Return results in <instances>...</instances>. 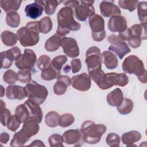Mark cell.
Wrapping results in <instances>:
<instances>
[{
  "mask_svg": "<svg viewBox=\"0 0 147 147\" xmlns=\"http://www.w3.org/2000/svg\"><path fill=\"white\" fill-rule=\"evenodd\" d=\"M122 70L129 74H134L138 80L146 83V70L143 61L136 55H130L126 57L122 64Z\"/></svg>",
  "mask_w": 147,
  "mask_h": 147,
  "instance_id": "cell-5",
  "label": "cell"
},
{
  "mask_svg": "<svg viewBox=\"0 0 147 147\" xmlns=\"http://www.w3.org/2000/svg\"><path fill=\"white\" fill-rule=\"evenodd\" d=\"M1 97H2L3 96V94H4V91H5V89L3 88V86H1Z\"/></svg>",
  "mask_w": 147,
  "mask_h": 147,
  "instance_id": "cell-55",
  "label": "cell"
},
{
  "mask_svg": "<svg viewBox=\"0 0 147 147\" xmlns=\"http://www.w3.org/2000/svg\"><path fill=\"white\" fill-rule=\"evenodd\" d=\"M24 90L25 96L38 105L43 103L48 95L47 88L34 80L27 83L24 87Z\"/></svg>",
  "mask_w": 147,
  "mask_h": 147,
  "instance_id": "cell-6",
  "label": "cell"
},
{
  "mask_svg": "<svg viewBox=\"0 0 147 147\" xmlns=\"http://www.w3.org/2000/svg\"><path fill=\"white\" fill-rule=\"evenodd\" d=\"M75 122V118L71 113L62 114L59 118V125L61 127H67L71 126Z\"/></svg>",
  "mask_w": 147,
  "mask_h": 147,
  "instance_id": "cell-40",
  "label": "cell"
},
{
  "mask_svg": "<svg viewBox=\"0 0 147 147\" xmlns=\"http://www.w3.org/2000/svg\"><path fill=\"white\" fill-rule=\"evenodd\" d=\"M127 21L121 16H115L110 17L108 22V28L112 32H122L126 28Z\"/></svg>",
  "mask_w": 147,
  "mask_h": 147,
  "instance_id": "cell-18",
  "label": "cell"
},
{
  "mask_svg": "<svg viewBox=\"0 0 147 147\" xmlns=\"http://www.w3.org/2000/svg\"><path fill=\"white\" fill-rule=\"evenodd\" d=\"M107 82L110 88L113 86L124 87L129 83V78L124 73L110 72L106 74Z\"/></svg>",
  "mask_w": 147,
  "mask_h": 147,
  "instance_id": "cell-17",
  "label": "cell"
},
{
  "mask_svg": "<svg viewBox=\"0 0 147 147\" xmlns=\"http://www.w3.org/2000/svg\"><path fill=\"white\" fill-rule=\"evenodd\" d=\"M10 136L7 133H2L0 135V141L2 144H6L9 140Z\"/></svg>",
  "mask_w": 147,
  "mask_h": 147,
  "instance_id": "cell-53",
  "label": "cell"
},
{
  "mask_svg": "<svg viewBox=\"0 0 147 147\" xmlns=\"http://www.w3.org/2000/svg\"><path fill=\"white\" fill-rule=\"evenodd\" d=\"M64 5L65 6L72 8H76L77 6H78L80 4V2L79 1H63Z\"/></svg>",
  "mask_w": 147,
  "mask_h": 147,
  "instance_id": "cell-52",
  "label": "cell"
},
{
  "mask_svg": "<svg viewBox=\"0 0 147 147\" xmlns=\"http://www.w3.org/2000/svg\"><path fill=\"white\" fill-rule=\"evenodd\" d=\"M88 22L92 39L97 42L103 41L106 37L105 21L103 17L95 13L89 18Z\"/></svg>",
  "mask_w": 147,
  "mask_h": 147,
  "instance_id": "cell-7",
  "label": "cell"
},
{
  "mask_svg": "<svg viewBox=\"0 0 147 147\" xmlns=\"http://www.w3.org/2000/svg\"><path fill=\"white\" fill-rule=\"evenodd\" d=\"M141 38L135 36H133L129 39V45L133 48H137L140 47L141 44Z\"/></svg>",
  "mask_w": 147,
  "mask_h": 147,
  "instance_id": "cell-49",
  "label": "cell"
},
{
  "mask_svg": "<svg viewBox=\"0 0 147 147\" xmlns=\"http://www.w3.org/2000/svg\"><path fill=\"white\" fill-rule=\"evenodd\" d=\"M29 146H45V144H44V142L39 140H34L33 141L30 145Z\"/></svg>",
  "mask_w": 147,
  "mask_h": 147,
  "instance_id": "cell-54",
  "label": "cell"
},
{
  "mask_svg": "<svg viewBox=\"0 0 147 147\" xmlns=\"http://www.w3.org/2000/svg\"><path fill=\"white\" fill-rule=\"evenodd\" d=\"M21 3V1L1 0L0 6L6 14H7L10 12H17L20 8Z\"/></svg>",
  "mask_w": 147,
  "mask_h": 147,
  "instance_id": "cell-28",
  "label": "cell"
},
{
  "mask_svg": "<svg viewBox=\"0 0 147 147\" xmlns=\"http://www.w3.org/2000/svg\"><path fill=\"white\" fill-rule=\"evenodd\" d=\"M57 80L53 86V92L58 95H63L65 93L67 87L71 84V79L66 75H60Z\"/></svg>",
  "mask_w": 147,
  "mask_h": 147,
  "instance_id": "cell-21",
  "label": "cell"
},
{
  "mask_svg": "<svg viewBox=\"0 0 147 147\" xmlns=\"http://www.w3.org/2000/svg\"><path fill=\"white\" fill-rule=\"evenodd\" d=\"M61 44V36L57 34H55L45 41L44 47L48 52H55L60 48Z\"/></svg>",
  "mask_w": 147,
  "mask_h": 147,
  "instance_id": "cell-27",
  "label": "cell"
},
{
  "mask_svg": "<svg viewBox=\"0 0 147 147\" xmlns=\"http://www.w3.org/2000/svg\"><path fill=\"white\" fill-rule=\"evenodd\" d=\"M80 4L75 9V16L80 21H85L95 14V9L93 6L94 1H80Z\"/></svg>",
  "mask_w": 147,
  "mask_h": 147,
  "instance_id": "cell-11",
  "label": "cell"
},
{
  "mask_svg": "<svg viewBox=\"0 0 147 147\" xmlns=\"http://www.w3.org/2000/svg\"><path fill=\"white\" fill-rule=\"evenodd\" d=\"M1 40L4 45L7 47H13L17 42V34L9 30H5L1 34Z\"/></svg>",
  "mask_w": 147,
  "mask_h": 147,
  "instance_id": "cell-29",
  "label": "cell"
},
{
  "mask_svg": "<svg viewBox=\"0 0 147 147\" xmlns=\"http://www.w3.org/2000/svg\"><path fill=\"white\" fill-rule=\"evenodd\" d=\"M67 61V57L65 55H59L55 57L52 61L51 65L56 70L60 71L63 65Z\"/></svg>",
  "mask_w": 147,
  "mask_h": 147,
  "instance_id": "cell-41",
  "label": "cell"
},
{
  "mask_svg": "<svg viewBox=\"0 0 147 147\" xmlns=\"http://www.w3.org/2000/svg\"><path fill=\"white\" fill-rule=\"evenodd\" d=\"M134 107V103L133 101L128 98H123L122 103L117 106L118 111L122 114L126 115L131 113Z\"/></svg>",
  "mask_w": 147,
  "mask_h": 147,
  "instance_id": "cell-34",
  "label": "cell"
},
{
  "mask_svg": "<svg viewBox=\"0 0 147 147\" xmlns=\"http://www.w3.org/2000/svg\"><path fill=\"white\" fill-rule=\"evenodd\" d=\"M85 62L87 64L88 72L101 69L102 59L100 49L97 47H90L86 53Z\"/></svg>",
  "mask_w": 147,
  "mask_h": 147,
  "instance_id": "cell-9",
  "label": "cell"
},
{
  "mask_svg": "<svg viewBox=\"0 0 147 147\" xmlns=\"http://www.w3.org/2000/svg\"><path fill=\"white\" fill-rule=\"evenodd\" d=\"M61 47L63 52L71 58H75L79 55V48L75 39L64 37L61 38Z\"/></svg>",
  "mask_w": 147,
  "mask_h": 147,
  "instance_id": "cell-14",
  "label": "cell"
},
{
  "mask_svg": "<svg viewBox=\"0 0 147 147\" xmlns=\"http://www.w3.org/2000/svg\"><path fill=\"white\" fill-rule=\"evenodd\" d=\"M43 6L44 1H34L33 3L26 5L25 8L26 16L32 19L40 17L44 10Z\"/></svg>",
  "mask_w": 147,
  "mask_h": 147,
  "instance_id": "cell-19",
  "label": "cell"
},
{
  "mask_svg": "<svg viewBox=\"0 0 147 147\" xmlns=\"http://www.w3.org/2000/svg\"><path fill=\"white\" fill-rule=\"evenodd\" d=\"M71 66L73 74L78 72L79 71H80L82 67V63L80 60L79 59L72 60L71 61Z\"/></svg>",
  "mask_w": 147,
  "mask_h": 147,
  "instance_id": "cell-50",
  "label": "cell"
},
{
  "mask_svg": "<svg viewBox=\"0 0 147 147\" xmlns=\"http://www.w3.org/2000/svg\"><path fill=\"white\" fill-rule=\"evenodd\" d=\"M38 21L29 22L25 26L17 31V36L21 45L24 47H33L39 41Z\"/></svg>",
  "mask_w": 147,
  "mask_h": 147,
  "instance_id": "cell-3",
  "label": "cell"
},
{
  "mask_svg": "<svg viewBox=\"0 0 147 147\" xmlns=\"http://www.w3.org/2000/svg\"><path fill=\"white\" fill-rule=\"evenodd\" d=\"M89 76L102 90H107L110 88L107 82L106 74L102 69H97L88 71Z\"/></svg>",
  "mask_w": 147,
  "mask_h": 147,
  "instance_id": "cell-20",
  "label": "cell"
},
{
  "mask_svg": "<svg viewBox=\"0 0 147 147\" xmlns=\"http://www.w3.org/2000/svg\"><path fill=\"white\" fill-rule=\"evenodd\" d=\"M123 41H128L129 39L132 36L131 32L129 28H127L123 32L119 33L118 36Z\"/></svg>",
  "mask_w": 147,
  "mask_h": 147,
  "instance_id": "cell-51",
  "label": "cell"
},
{
  "mask_svg": "<svg viewBox=\"0 0 147 147\" xmlns=\"http://www.w3.org/2000/svg\"><path fill=\"white\" fill-rule=\"evenodd\" d=\"M3 80L7 84H14L18 80L17 73L12 69L7 70L3 75Z\"/></svg>",
  "mask_w": 147,
  "mask_h": 147,
  "instance_id": "cell-42",
  "label": "cell"
},
{
  "mask_svg": "<svg viewBox=\"0 0 147 147\" xmlns=\"http://www.w3.org/2000/svg\"><path fill=\"white\" fill-rule=\"evenodd\" d=\"M57 28L56 34L60 36H65L70 31H77L81 28V25L74 18L73 10L71 7H61L57 14Z\"/></svg>",
  "mask_w": 147,
  "mask_h": 147,
  "instance_id": "cell-2",
  "label": "cell"
},
{
  "mask_svg": "<svg viewBox=\"0 0 147 147\" xmlns=\"http://www.w3.org/2000/svg\"><path fill=\"white\" fill-rule=\"evenodd\" d=\"M63 2V1L57 0H51V1H44V6L45 12L48 15H53L56 9V7L59 4Z\"/></svg>",
  "mask_w": 147,
  "mask_h": 147,
  "instance_id": "cell-38",
  "label": "cell"
},
{
  "mask_svg": "<svg viewBox=\"0 0 147 147\" xmlns=\"http://www.w3.org/2000/svg\"><path fill=\"white\" fill-rule=\"evenodd\" d=\"M114 1H103L100 3L99 9L100 14L105 17H111L115 16H121V11L119 7L115 5Z\"/></svg>",
  "mask_w": 147,
  "mask_h": 147,
  "instance_id": "cell-16",
  "label": "cell"
},
{
  "mask_svg": "<svg viewBox=\"0 0 147 147\" xmlns=\"http://www.w3.org/2000/svg\"><path fill=\"white\" fill-rule=\"evenodd\" d=\"M64 142L68 145L80 146L84 144L83 136L78 129H70L65 131L63 134Z\"/></svg>",
  "mask_w": 147,
  "mask_h": 147,
  "instance_id": "cell-15",
  "label": "cell"
},
{
  "mask_svg": "<svg viewBox=\"0 0 147 147\" xmlns=\"http://www.w3.org/2000/svg\"><path fill=\"white\" fill-rule=\"evenodd\" d=\"M120 140V137L118 134L114 133H111L107 136L106 138V142L109 146L115 147L118 146L119 145Z\"/></svg>",
  "mask_w": 147,
  "mask_h": 147,
  "instance_id": "cell-45",
  "label": "cell"
},
{
  "mask_svg": "<svg viewBox=\"0 0 147 147\" xmlns=\"http://www.w3.org/2000/svg\"><path fill=\"white\" fill-rule=\"evenodd\" d=\"M1 60V68L9 69L14 61H16L21 55V49L15 47L6 51L1 52L0 53Z\"/></svg>",
  "mask_w": 147,
  "mask_h": 147,
  "instance_id": "cell-12",
  "label": "cell"
},
{
  "mask_svg": "<svg viewBox=\"0 0 147 147\" xmlns=\"http://www.w3.org/2000/svg\"><path fill=\"white\" fill-rule=\"evenodd\" d=\"M102 59L105 67L109 69H114L118 66V59L115 54L110 51L102 52Z\"/></svg>",
  "mask_w": 147,
  "mask_h": 147,
  "instance_id": "cell-25",
  "label": "cell"
},
{
  "mask_svg": "<svg viewBox=\"0 0 147 147\" xmlns=\"http://www.w3.org/2000/svg\"><path fill=\"white\" fill-rule=\"evenodd\" d=\"M123 99V95L122 90L117 88L108 94L106 97V100L109 105L113 107L119 106Z\"/></svg>",
  "mask_w": 147,
  "mask_h": 147,
  "instance_id": "cell-23",
  "label": "cell"
},
{
  "mask_svg": "<svg viewBox=\"0 0 147 147\" xmlns=\"http://www.w3.org/2000/svg\"><path fill=\"white\" fill-rule=\"evenodd\" d=\"M106 130L107 127L105 125L95 124L94 122L90 120L84 121L80 128L84 141L89 144L99 142Z\"/></svg>",
  "mask_w": 147,
  "mask_h": 147,
  "instance_id": "cell-4",
  "label": "cell"
},
{
  "mask_svg": "<svg viewBox=\"0 0 147 147\" xmlns=\"http://www.w3.org/2000/svg\"><path fill=\"white\" fill-rule=\"evenodd\" d=\"M71 84L73 88L78 91H86L91 87V78L86 72L76 75L72 77Z\"/></svg>",
  "mask_w": 147,
  "mask_h": 147,
  "instance_id": "cell-13",
  "label": "cell"
},
{
  "mask_svg": "<svg viewBox=\"0 0 147 147\" xmlns=\"http://www.w3.org/2000/svg\"><path fill=\"white\" fill-rule=\"evenodd\" d=\"M141 138V133L136 130H132L123 133L122 135L121 140L124 145L127 146H136L134 143L138 141Z\"/></svg>",
  "mask_w": 147,
  "mask_h": 147,
  "instance_id": "cell-26",
  "label": "cell"
},
{
  "mask_svg": "<svg viewBox=\"0 0 147 147\" xmlns=\"http://www.w3.org/2000/svg\"><path fill=\"white\" fill-rule=\"evenodd\" d=\"M18 80L24 83H28L32 80L31 72L30 70L20 69L17 72Z\"/></svg>",
  "mask_w": 147,
  "mask_h": 147,
  "instance_id": "cell-46",
  "label": "cell"
},
{
  "mask_svg": "<svg viewBox=\"0 0 147 147\" xmlns=\"http://www.w3.org/2000/svg\"><path fill=\"white\" fill-rule=\"evenodd\" d=\"M139 2L137 0H119L118 5L120 7L132 12L135 10Z\"/></svg>",
  "mask_w": 147,
  "mask_h": 147,
  "instance_id": "cell-39",
  "label": "cell"
},
{
  "mask_svg": "<svg viewBox=\"0 0 147 147\" xmlns=\"http://www.w3.org/2000/svg\"><path fill=\"white\" fill-rule=\"evenodd\" d=\"M48 142L49 146L51 147L64 146L63 144L64 142L63 136L59 134H53L50 136L48 138Z\"/></svg>",
  "mask_w": 147,
  "mask_h": 147,
  "instance_id": "cell-44",
  "label": "cell"
},
{
  "mask_svg": "<svg viewBox=\"0 0 147 147\" xmlns=\"http://www.w3.org/2000/svg\"><path fill=\"white\" fill-rule=\"evenodd\" d=\"M21 122L16 115H12L9 119L7 123V127L11 131H16L20 127Z\"/></svg>",
  "mask_w": 147,
  "mask_h": 147,
  "instance_id": "cell-47",
  "label": "cell"
},
{
  "mask_svg": "<svg viewBox=\"0 0 147 147\" xmlns=\"http://www.w3.org/2000/svg\"><path fill=\"white\" fill-rule=\"evenodd\" d=\"M24 104L27 106L29 110L30 116H34L36 117L39 123H41L43 118V114L42 109L40 107L39 105L30 99L26 100L24 102Z\"/></svg>",
  "mask_w": 147,
  "mask_h": 147,
  "instance_id": "cell-24",
  "label": "cell"
},
{
  "mask_svg": "<svg viewBox=\"0 0 147 147\" xmlns=\"http://www.w3.org/2000/svg\"><path fill=\"white\" fill-rule=\"evenodd\" d=\"M15 115L21 123H24L30 116V113L27 106L24 103L17 106L15 110Z\"/></svg>",
  "mask_w": 147,
  "mask_h": 147,
  "instance_id": "cell-33",
  "label": "cell"
},
{
  "mask_svg": "<svg viewBox=\"0 0 147 147\" xmlns=\"http://www.w3.org/2000/svg\"><path fill=\"white\" fill-rule=\"evenodd\" d=\"M37 61L36 55L30 49H25L24 52L15 61L16 66L20 69H26L31 71Z\"/></svg>",
  "mask_w": 147,
  "mask_h": 147,
  "instance_id": "cell-10",
  "label": "cell"
},
{
  "mask_svg": "<svg viewBox=\"0 0 147 147\" xmlns=\"http://www.w3.org/2000/svg\"><path fill=\"white\" fill-rule=\"evenodd\" d=\"M21 19L20 14L17 12H10L6 14V22L11 28H17L20 24Z\"/></svg>",
  "mask_w": 147,
  "mask_h": 147,
  "instance_id": "cell-36",
  "label": "cell"
},
{
  "mask_svg": "<svg viewBox=\"0 0 147 147\" xmlns=\"http://www.w3.org/2000/svg\"><path fill=\"white\" fill-rule=\"evenodd\" d=\"M133 36H137L141 40H146V27H144L141 24H134L130 28Z\"/></svg>",
  "mask_w": 147,
  "mask_h": 147,
  "instance_id": "cell-37",
  "label": "cell"
},
{
  "mask_svg": "<svg viewBox=\"0 0 147 147\" xmlns=\"http://www.w3.org/2000/svg\"><path fill=\"white\" fill-rule=\"evenodd\" d=\"M11 116V113L7 109H6V107L1 109L0 121H1V124L3 126H5L7 125V121Z\"/></svg>",
  "mask_w": 147,
  "mask_h": 147,
  "instance_id": "cell-48",
  "label": "cell"
},
{
  "mask_svg": "<svg viewBox=\"0 0 147 147\" xmlns=\"http://www.w3.org/2000/svg\"><path fill=\"white\" fill-rule=\"evenodd\" d=\"M39 122L34 116H29L24 122L22 129L13 136L10 142L11 147L24 146L30 138L36 135L39 131Z\"/></svg>",
  "mask_w": 147,
  "mask_h": 147,
  "instance_id": "cell-1",
  "label": "cell"
},
{
  "mask_svg": "<svg viewBox=\"0 0 147 147\" xmlns=\"http://www.w3.org/2000/svg\"><path fill=\"white\" fill-rule=\"evenodd\" d=\"M52 21L49 17H44L38 21V29L40 33H48L52 30Z\"/></svg>",
  "mask_w": 147,
  "mask_h": 147,
  "instance_id": "cell-32",
  "label": "cell"
},
{
  "mask_svg": "<svg viewBox=\"0 0 147 147\" xmlns=\"http://www.w3.org/2000/svg\"><path fill=\"white\" fill-rule=\"evenodd\" d=\"M6 97L9 99H24L26 96L24 88L17 85H9L6 89Z\"/></svg>",
  "mask_w": 147,
  "mask_h": 147,
  "instance_id": "cell-22",
  "label": "cell"
},
{
  "mask_svg": "<svg viewBox=\"0 0 147 147\" xmlns=\"http://www.w3.org/2000/svg\"><path fill=\"white\" fill-rule=\"evenodd\" d=\"M51 65V58L46 55H42L37 60V66L39 69L42 71Z\"/></svg>",
  "mask_w": 147,
  "mask_h": 147,
  "instance_id": "cell-43",
  "label": "cell"
},
{
  "mask_svg": "<svg viewBox=\"0 0 147 147\" xmlns=\"http://www.w3.org/2000/svg\"><path fill=\"white\" fill-rule=\"evenodd\" d=\"M60 116L58 113L55 111L48 112L45 116V123L50 127H55L59 125Z\"/></svg>",
  "mask_w": 147,
  "mask_h": 147,
  "instance_id": "cell-35",
  "label": "cell"
},
{
  "mask_svg": "<svg viewBox=\"0 0 147 147\" xmlns=\"http://www.w3.org/2000/svg\"><path fill=\"white\" fill-rule=\"evenodd\" d=\"M137 13L140 24L144 27H146L147 18V2L145 1L140 2L137 6Z\"/></svg>",
  "mask_w": 147,
  "mask_h": 147,
  "instance_id": "cell-30",
  "label": "cell"
},
{
  "mask_svg": "<svg viewBox=\"0 0 147 147\" xmlns=\"http://www.w3.org/2000/svg\"><path fill=\"white\" fill-rule=\"evenodd\" d=\"M107 41L111 45L109 47V50L116 54L120 59L130 53L131 50L127 43L121 40L118 36L111 34L107 37Z\"/></svg>",
  "mask_w": 147,
  "mask_h": 147,
  "instance_id": "cell-8",
  "label": "cell"
},
{
  "mask_svg": "<svg viewBox=\"0 0 147 147\" xmlns=\"http://www.w3.org/2000/svg\"><path fill=\"white\" fill-rule=\"evenodd\" d=\"M60 75V71L56 70L51 65L48 68L41 71V78L44 80L49 81L55 79H57Z\"/></svg>",
  "mask_w": 147,
  "mask_h": 147,
  "instance_id": "cell-31",
  "label": "cell"
}]
</instances>
